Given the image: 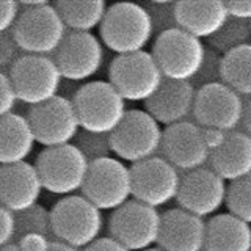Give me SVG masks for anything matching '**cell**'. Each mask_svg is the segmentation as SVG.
Returning a JSON list of instances; mask_svg holds the SVG:
<instances>
[{
  "label": "cell",
  "instance_id": "d6a6232c",
  "mask_svg": "<svg viewBox=\"0 0 251 251\" xmlns=\"http://www.w3.org/2000/svg\"><path fill=\"white\" fill-rule=\"evenodd\" d=\"M21 49L11 33L0 35V73H10L13 65L21 58Z\"/></svg>",
  "mask_w": 251,
  "mask_h": 251
},
{
  "label": "cell",
  "instance_id": "d4e9b609",
  "mask_svg": "<svg viewBox=\"0 0 251 251\" xmlns=\"http://www.w3.org/2000/svg\"><path fill=\"white\" fill-rule=\"evenodd\" d=\"M66 28L75 33H93L100 28L108 5L104 0H61L55 3Z\"/></svg>",
  "mask_w": 251,
  "mask_h": 251
},
{
  "label": "cell",
  "instance_id": "2e32d148",
  "mask_svg": "<svg viewBox=\"0 0 251 251\" xmlns=\"http://www.w3.org/2000/svg\"><path fill=\"white\" fill-rule=\"evenodd\" d=\"M162 157L180 173L209 167L210 148L206 133L195 121H184L163 129Z\"/></svg>",
  "mask_w": 251,
  "mask_h": 251
},
{
  "label": "cell",
  "instance_id": "ffe728a7",
  "mask_svg": "<svg viewBox=\"0 0 251 251\" xmlns=\"http://www.w3.org/2000/svg\"><path fill=\"white\" fill-rule=\"evenodd\" d=\"M207 222L175 207L162 214L159 248L163 251H204Z\"/></svg>",
  "mask_w": 251,
  "mask_h": 251
},
{
  "label": "cell",
  "instance_id": "e575fe53",
  "mask_svg": "<svg viewBox=\"0 0 251 251\" xmlns=\"http://www.w3.org/2000/svg\"><path fill=\"white\" fill-rule=\"evenodd\" d=\"M19 14V2H13V0H2L0 2V35H5L14 28Z\"/></svg>",
  "mask_w": 251,
  "mask_h": 251
},
{
  "label": "cell",
  "instance_id": "cb8c5ba5",
  "mask_svg": "<svg viewBox=\"0 0 251 251\" xmlns=\"http://www.w3.org/2000/svg\"><path fill=\"white\" fill-rule=\"evenodd\" d=\"M204 251H251V226L231 214L212 217Z\"/></svg>",
  "mask_w": 251,
  "mask_h": 251
},
{
  "label": "cell",
  "instance_id": "83f0119b",
  "mask_svg": "<svg viewBox=\"0 0 251 251\" xmlns=\"http://www.w3.org/2000/svg\"><path fill=\"white\" fill-rule=\"evenodd\" d=\"M16 215V240L27 234H43L50 237L52 235V217L50 209L41 204L30 207Z\"/></svg>",
  "mask_w": 251,
  "mask_h": 251
},
{
  "label": "cell",
  "instance_id": "7402d4cb",
  "mask_svg": "<svg viewBox=\"0 0 251 251\" xmlns=\"http://www.w3.org/2000/svg\"><path fill=\"white\" fill-rule=\"evenodd\" d=\"M209 167L229 184L251 176V137L243 130L226 133L223 143L212 151Z\"/></svg>",
  "mask_w": 251,
  "mask_h": 251
},
{
  "label": "cell",
  "instance_id": "6da1fadb",
  "mask_svg": "<svg viewBox=\"0 0 251 251\" xmlns=\"http://www.w3.org/2000/svg\"><path fill=\"white\" fill-rule=\"evenodd\" d=\"M21 14L11 35L24 55H55L66 38V25L55 3L21 2Z\"/></svg>",
  "mask_w": 251,
  "mask_h": 251
},
{
  "label": "cell",
  "instance_id": "5bb4252c",
  "mask_svg": "<svg viewBox=\"0 0 251 251\" xmlns=\"http://www.w3.org/2000/svg\"><path fill=\"white\" fill-rule=\"evenodd\" d=\"M28 121L38 145L57 148L71 145L80 132V123L73 99L53 98L28 110Z\"/></svg>",
  "mask_w": 251,
  "mask_h": 251
},
{
  "label": "cell",
  "instance_id": "7a4b0ae2",
  "mask_svg": "<svg viewBox=\"0 0 251 251\" xmlns=\"http://www.w3.org/2000/svg\"><path fill=\"white\" fill-rule=\"evenodd\" d=\"M99 35L105 49L118 57L146 50L155 33L151 14L145 5L118 2L108 5Z\"/></svg>",
  "mask_w": 251,
  "mask_h": 251
},
{
  "label": "cell",
  "instance_id": "4fadbf2b",
  "mask_svg": "<svg viewBox=\"0 0 251 251\" xmlns=\"http://www.w3.org/2000/svg\"><path fill=\"white\" fill-rule=\"evenodd\" d=\"M245 100L225 83L206 85L196 91L193 121L202 129L229 133L243 121Z\"/></svg>",
  "mask_w": 251,
  "mask_h": 251
},
{
  "label": "cell",
  "instance_id": "4316f807",
  "mask_svg": "<svg viewBox=\"0 0 251 251\" xmlns=\"http://www.w3.org/2000/svg\"><path fill=\"white\" fill-rule=\"evenodd\" d=\"M247 44H251V22L229 18L223 28L214 38L209 39L207 47L222 55H226Z\"/></svg>",
  "mask_w": 251,
  "mask_h": 251
},
{
  "label": "cell",
  "instance_id": "f1b7e54d",
  "mask_svg": "<svg viewBox=\"0 0 251 251\" xmlns=\"http://www.w3.org/2000/svg\"><path fill=\"white\" fill-rule=\"evenodd\" d=\"M226 209L227 214L251 226V176L227 185Z\"/></svg>",
  "mask_w": 251,
  "mask_h": 251
},
{
  "label": "cell",
  "instance_id": "7bdbcfd3",
  "mask_svg": "<svg viewBox=\"0 0 251 251\" xmlns=\"http://www.w3.org/2000/svg\"><path fill=\"white\" fill-rule=\"evenodd\" d=\"M0 251H21V250L18 248V245H16V243H11V245H8V247L0 248Z\"/></svg>",
  "mask_w": 251,
  "mask_h": 251
},
{
  "label": "cell",
  "instance_id": "836d02e7",
  "mask_svg": "<svg viewBox=\"0 0 251 251\" xmlns=\"http://www.w3.org/2000/svg\"><path fill=\"white\" fill-rule=\"evenodd\" d=\"M18 96L13 88L11 78L6 73H0V118L13 113L18 104Z\"/></svg>",
  "mask_w": 251,
  "mask_h": 251
},
{
  "label": "cell",
  "instance_id": "277c9868",
  "mask_svg": "<svg viewBox=\"0 0 251 251\" xmlns=\"http://www.w3.org/2000/svg\"><path fill=\"white\" fill-rule=\"evenodd\" d=\"M50 217L53 237L77 250L88 248L100 239L105 226L102 210L83 195H71L58 200L50 209Z\"/></svg>",
  "mask_w": 251,
  "mask_h": 251
},
{
  "label": "cell",
  "instance_id": "9a60e30c",
  "mask_svg": "<svg viewBox=\"0 0 251 251\" xmlns=\"http://www.w3.org/2000/svg\"><path fill=\"white\" fill-rule=\"evenodd\" d=\"M227 184L210 167L185 173L177 195V207L202 220H210L226 206Z\"/></svg>",
  "mask_w": 251,
  "mask_h": 251
},
{
  "label": "cell",
  "instance_id": "7c38bea8",
  "mask_svg": "<svg viewBox=\"0 0 251 251\" xmlns=\"http://www.w3.org/2000/svg\"><path fill=\"white\" fill-rule=\"evenodd\" d=\"M132 198L159 210L177 200L182 175L162 155L132 165Z\"/></svg>",
  "mask_w": 251,
  "mask_h": 251
},
{
  "label": "cell",
  "instance_id": "d590c367",
  "mask_svg": "<svg viewBox=\"0 0 251 251\" xmlns=\"http://www.w3.org/2000/svg\"><path fill=\"white\" fill-rule=\"evenodd\" d=\"M16 239V215L0 204V248L11 245Z\"/></svg>",
  "mask_w": 251,
  "mask_h": 251
},
{
  "label": "cell",
  "instance_id": "ee69618b",
  "mask_svg": "<svg viewBox=\"0 0 251 251\" xmlns=\"http://www.w3.org/2000/svg\"><path fill=\"white\" fill-rule=\"evenodd\" d=\"M146 251H163V250L159 248V247H154V248H149V250H146Z\"/></svg>",
  "mask_w": 251,
  "mask_h": 251
},
{
  "label": "cell",
  "instance_id": "f546056e",
  "mask_svg": "<svg viewBox=\"0 0 251 251\" xmlns=\"http://www.w3.org/2000/svg\"><path fill=\"white\" fill-rule=\"evenodd\" d=\"M75 146L83 152V155L91 162L112 157V145H110V135H100V133H91L80 129L75 137Z\"/></svg>",
  "mask_w": 251,
  "mask_h": 251
},
{
  "label": "cell",
  "instance_id": "ab89813d",
  "mask_svg": "<svg viewBox=\"0 0 251 251\" xmlns=\"http://www.w3.org/2000/svg\"><path fill=\"white\" fill-rule=\"evenodd\" d=\"M204 133H206V140H207V145L210 148V151L217 149L220 145L223 143L225 135L226 133L220 132V130H212V129H204Z\"/></svg>",
  "mask_w": 251,
  "mask_h": 251
},
{
  "label": "cell",
  "instance_id": "484cf974",
  "mask_svg": "<svg viewBox=\"0 0 251 251\" xmlns=\"http://www.w3.org/2000/svg\"><path fill=\"white\" fill-rule=\"evenodd\" d=\"M223 83L239 96L251 99V44L223 55Z\"/></svg>",
  "mask_w": 251,
  "mask_h": 251
},
{
  "label": "cell",
  "instance_id": "b9f144b4",
  "mask_svg": "<svg viewBox=\"0 0 251 251\" xmlns=\"http://www.w3.org/2000/svg\"><path fill=\"white\" fill-rule=\"evenodd\" d=\"M49 251H80V250H77V248H74V247H69V245H66V243H63V242L53 240V242L50 243Z\"/></svg>",
  "mask_w": 251,
  "mask_h": 251
},
{
  "label": "cell",
  "instance_id": "4dcf8cb0",
  "mask_svg": "<svg viewBox=\"0 0 251 251\" xmlns=\"http://www.w3.org/2000/svg\"><path fill=\"white\" fill-rule=\"evenodd\" d=\"M192 83L196 90L206 85L223 83V55L207 47L206 58H204L200 73L192 80Z\"/></svg>",
  "mask_w": 251,
  "mask_h": 251
},
{
  "label": "cell",
  "instance_id": "52a82bcc",
  "mask_svg": "<svg viewBox=\"0 0 251 251\" xmlns=\"http://www.w3.org/2000/svg\"><path fill=\"white\" fill-rule=\"evenodd\" d=\"M207 46L180 28L155 36L152 57L167 80L192 82L206 58Z\"/></svg>",
  "mask_w": 251,
  "mask_h": 251
},
{
  "label": "cell",
  "instance_id": "ac0fdd59",
  "mask_svg": "<svg viewBox=\"0 0 251 251\" xmlns=\"http://www.w3.org/2000/svg\"><path fill=\"white\" fill-rule=\"evenodd\" d=\"M43 190L35 163L22 162L0 167V204L13 214L39 204Z\"/></svg>",
  "mask_w": 251,
  "mask_h": 251
},
{
  "label": "cell",
  "instance_id": "ba28073f",
  "mask_svg": "<svg viewBox=\"0 0 251 251\" xmlns=\"http://www.w3.org/2000/svg\"><path fill=\"white\" fill-rule=\"evenodd\" d=\"M165 80L151 52L118 55L108 66V82L126 102H148Z\"/></svg>",
  "mask_w": 251,
  "mask_h": 251
},
{
  "label": "cell",
  "instance_id": "30bf717a",
  "mask_svg": "<svg viewBox=\"0 0 251 251\" xmlns=\"http://www.w3.org/2000/svg\"><path fill=\"white\" fill-rule=\"evenodd\" d=\"M18 100L31 107L58 96L63 77L52 57L21 55L8 73Z\"/></svg>",
  "mask_w": 251,
  "mask_h": 251
},
{
  "label": "cell",
  "instance_id": "f35d334b",
  "mask_svg": "<svg viewBox=\"0 0 251 251\" xmlns=\"http://www.w3.org/2000/svg\"><path fill=\"white\" fill-rule=\"evenodd\" d=\"M83 251H129L127 248H124L120 242H116L115 239H112L108 235V237H100L94 243L88 248H85Z\"/></svg>",
  "mask_w": 251,
  "mask_h": 251
},
{
  "label": "cell",
  "instance_id": "44dd1931",
  "mask_svg": "<svg viewBox=\"0 0 251 251\" xmlns=\"http://www.w3.org/2000/svg\"><path fill=\"white\" fill-rule=\"evenodd\" d=\"M229 19L226 2L207 0V2H176L177 28L187 31L200 41H209Z\"/></svg>",
  "mask_w": 251,
  "mask_h": 251
},
{
  "label": "cell",
  "instance_id": "603a6c76",
  "mask_svg": "<svg viewBox=\"0 0 251 251\" xmlns=\"http://www.w3.org/2000/svg\"><path fill=\"white\" fill-rule=\"evenodd\" d=\"M36 145L27 116L10 113L0 118V167L27 162Z\"/></svg>",
  "mask_w": 251,
  "mask_h": 251
},
{
  "label": "cell",
  "instance_id": "5b68a950",
  "mask_svg": "<svg viewBox=\"0 0 251 251\" xmlns=\"http://www.w3.org/2000/svg\"><path fill=\"white\" fill-rule=\"evenodd\" d=\"M35 167L44 190L65 198L82 192L90 171V160L74 143H71L44 148L36 157Z\"/></svg>",
  "mask_w": 251,
  "mask_h": 251
},
{
  "label": "cell",
  "instance_id": "8992f818",
  "mask_svg": "<svg viewBox=\"0 0 251 251\" xmlns=\"http://www.w3.org/2000/svg\"><path fill=\"white\" fill-rule=\"evenodd\" d=\"M162 126L145 108L127 110L120 127L110 135V145L116 159L130 165L157 157L162 151Z\"/></svg>",
  "mask_w": 251,
  "mask_h": 251
},
{
  "label": "cell",
  "instance_id": "8d00e7d4",
  "mask_svg": "<svg viewBox=\"0 0 251 251\" xmlns=\"http://www.w3.org/2000/svg\"><path fill=\"white\" fill-rule=\"evenodd\" d=\"M50 237L43 234H27L16 240V245L21 251H49Z\"/></svg>",
  "mask_w": 251,
  "mask_h": 251
},
{
  "label": "cell",
  "instance_id": "8fae6325",
  "mask_svg": "<svg viewBox=\"0 0 251 251\" xmlns=\"http://www.w3.org/2000/svg\"><path fill=\"white\" fill-rule=\"evenodd\" d=\"M110 237L129 251H146L159 245L162 214L154 207L130 200L108 218Z\"/></svg>",
  "mask_w": 251,
  "mask_h": 251
},
{
  "label": "cell",
  "instance_id": "74e56055",
  "mask_svg": "<svg viewBox=\"0 0 251 251\" xmlns=\"http://www.w3.org/2000/svg\"><path fill=\"white\" fill-rule=\"evenodd\" d=\"M226 8H227L229 18L251 22V2L250 0H247V2H239V0L226 2Z\"/></svg>",
  "mask_w": 251,
  "mask_h": 251
},
{
  "label": "cell",
  "instance_id": "d6986e66",
  "mask_svg": "<svg viewBox=\"0 0 251 251\" xmlns=\"http://www.w3.org/2000/svg\"><path fill=\"white\" fill-rule=\"evenodd\" d=\"M196 91L192 82L165 78L159 91L145 102V110L165 127L188 121L193 116Z\"/></svg>",
  "mask_w": 251,
  "mask_h": 251
},
{
  "label": "cell",
  "instance_id": "1f68e13d",
  "mask_svg": "<svg viewBox=\"0 0 251 251\" xmlns=\"http://www.w3.org/2000/svg\"><path fill=\"white\" fill-rule=\"evenodd\" d=\"M145 6L151 14L155 36L163 33V31L177 28L176 2H151Z\"/></svg>",
  "mask_w": 251,
  "mask_h": 251
},
{
  "label": "cell",
  "instance_id": "e0dca14e",
  "mask_svg": "<svg viewBox=\"0 0 251 251\" xmlns=\"http://www.w3.org/2000/svg\"><path fill=\"white\" fill-rule=\"evenodd\" d=\"M63 78L86 82L104 66L105 47L94 33L69 31L53 57Z\"/></svg>",
  "mask_w": 251,
  "mask_h": 251
},
{
  "label": "cell",
  "instance_id": "60d3db41",
  "mask_svg": "<svg viewBox=\"0 0 251 251\" xmlns=\"http://www.w3.org/2000/svg\"><path fill=\"white\" fill-rule=\"evenodd\" d=\"M243 132L251 137V99L245 100V112H243V121H242Z\"/></svg>",
  "mask_w": 251,
  "mask_h": 251
},
{
  "label": "cell",
  "instance_id": "3957f363",
  "mask_svg": "<svg viewBox=\"0 0 251 251\" xmlns=\"http://www.w3.org/2000/svg\"><path fill=\"white\" fill-rule=\"evenodd\" d=\"M80 129L100 135H112L127 115L123 96L108 80L83 83L73 98Z\"/></svg>",
  "mask_w": 251,
  "mask_h": 251
},
{
  "label": "cell",
  "instance_id": "9c48e42d",
  "mask_svg": "<svg viewBox=\"0 0 251 251\" xmlns=\"http://www.w3.org/2000/svg\"><path fill=\"white\" fill-rule=\"evenodd\" d=\"M82 195L102 212H115L132 200V171L116 157L90 163Z\"/></svg>",
  "mask_w": 251,
  "mask_h": 251
}]
</instances>
